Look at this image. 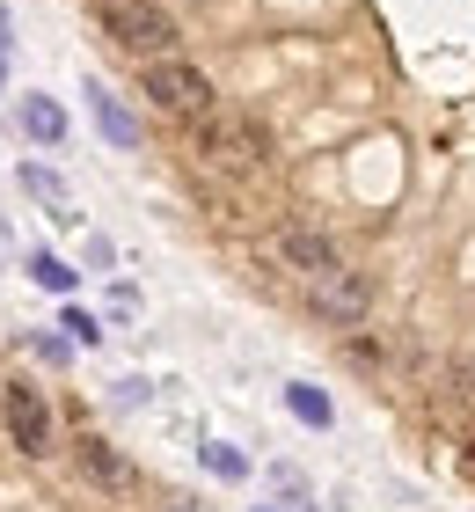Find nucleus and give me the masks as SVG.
Listing matches in <instances>:
<instances>
[{"label": "nucleus", "instance_id": "f257e3e1", "mask_svg": "<svg viewBox=\"0 0 475 512\" xmlns=\"http://www.w3.org/2000/svg\"><path fill=\"white\" fill-rule=\"evenodd\" d=\"M190 154H198V169L264 176V161H271V139L256 132L249 118H234V110H205V118H190Z\"/></svg>", "mask_w": 475, "mask_h": 512}, {"label": "nucleus", "instance_id": "f03ea898", "mask_svg": "<svg viewBox=\"0 0 475 512\" xmlns=\"http://www.w3.org/2000/svg\"><path fill=\"white\" fill-rule=\"evenodd\" d=\"M95 22L110 30V44H125L132 59H169L176 52V22L154 0H95Z\"/></svg>", "mask_w": 475, "mask_h": 512}, {"label": "nucleus", "instance_id": "7ed1b4c3", "mask_svg": "<svg viewBox=\"0 0 475 512\" xmlns=\"http://www.w3.org/2000/svg\"><path fill=\"white\" fill-rule=\"evenodd\" d=\"M139 88H147L169 118H205V110H220V103H212V81H205L190 59H176V52H169V59H147Z\"/></svg>", "mask_w": 475, "mask_h": 512}, {"label": "nucleus", "instance_id": "20e7f679", "mask_svg": "<svg viewBox=\"0 0 475 512\" xmlns=\"http://www.w3.org/2000/svg\"><path fill=\"white\" fill-rule=\"evenodd\" d=\"M307 300H315V315H322V322L351 330V322H366V315H373V278H366V271H351V264H337L329 278H315V286H307Z\"/></svg>", "mask_w": 475, "mask_h": 512}, {"label": "nucleus", "instance_id": "39448f33", "mask_svg": "<svg viewBox=\"0 0 475 512\" xmlns=\"http://www.w3.org/2000/svg\"><path fill=\"white\" fill-rule=\"evenodd\" d=\"M0 410H8V439L22 454H52V403H44L30 381H15L8 395H0Z\"/></svg>", "mask_w": 475, "mask_h": 512}, {"label": "nucleus", "instance_id": "423d86ee", "mask_svg": "<svg viewBox=\"0 0 475 512\" xmlns=\"http://www.w3.org/2000/svg\"><path fill=\"white\" fill-rule=\"evenodd\" d=\"M74 461H81V476H88L103 498H132V491H139V469L110 447V439H95V432H81V439H74Z\"/></svg>", "mask_w": 475, "mask_h": 512}, {"label": "nucleus", "instance_id": "0eeeda50", "mask_svg": "<svg viewBox=\"0 0 475 512\" xmlns=\"http://www.w3.org/2000/svg\"><path fill=\"white\" fill-rule=\"evenodd\" d=\"M278 264L285 271H300L307 278V286H315V278H329V271H337L344 264V256H337V242H329V235H315V227H278Z\"/></svg>", "mask_w": 475, "mask_h": 512}, {"label": "nucleus", "instance_id": "6e6552de", "mask_svg": "<svg viewBox=\"0 0 475 512\" xmlns=\"http://www.w3.org/2000/svg\"><path fill=\"white\" fill-rule=\"evenodd\" d=\"M88 110H95V125H103V139H110V147H139V118H132V110L110 96L103 81H88Z\"/></svg>", "mask_w": 475, "mask_h": 512}, {"label": "nucleus", "instance_id": "1a4fd4ad", "mask_svg": "<svg viewBox=\"0 0 475 512\" xmlns=\"http://www.w3.org/2000/svg\"><path fill=\"white\" fill-rule=\"evenodd\" d=\"M15 125L30 132L37 147H59V139H66V110H59L52 96H22V103H15Z\"/></svg>", "mask_w": 475, "mask_h": 512}, {"label": "nucleus", "instance_id": "9d476101", "mask_svg": "<svg viewBox=\"0 0 475 512\" xmlns=\"http://www.w3.org/2000/svg\"><path fill=\"white\" fill-rule=\"evenodd\" d=\"M22 191H30V198H44V205H52L59 220H81L74 205H66V183H59L52 169H22Z\"/></svg>", "mask_w": 475, "mask_h": 512}, {"label": "nucleus", "instance_id": "9b49d317", "mask_svg": "<svg viewBox=\"0 0 475 512\" xmlns=\"http://www.w3.org/2000/svg\"><path fill=\"white\" fill-rule=\"evenodd\" d=\"M285 403H293V417H300V425H329V395L322 388H307V381H293V388H285Z\"/></svg>", "mask_w": 475, "mask_h": 512}, {"label": "nucleus", "instance_id": "f8f14e48", "mask_svg": "<svg viewBox=\"0 0 475 512\" xmlns=\"http://www.w3.org/2000/svg\"><path fill=\"white\" fill-rule=\"evenodd\" d=\"M30 278H37V286H52V293H74V271H66L59 256H44V249L30 256Z\"/></svg>", "mask_w": 475, "mask_h": 512}, {"label": "nucleus", "instance_id": "ddd939ff", "mask_svg": "<svg viewBox=\"0 0 475 512\" xmlns=\"http://www.w3.org/2000/svg\"><path fill=\"white\" fill-rule=\"evenodd\" d=\"M59 330L74 337V344H103V322H95V315H81V308H66V322H59Z\"/></svg>", "mask_w": 475, "mask_h": 512}, {"label": "nucleus", "instance_id": "4468645a", "mask_svg": "<svg viewBox=\"0 0 475 512\" xmlns=\"http://www.w3.org/2000/svg\"><path fill=\"white\" fill-rule=\"evenodd\" d=\"M205 469L234 483V476H249V461H242V454H234V447H205Z\"/></svg>", "mask_w": 475, "mask_h": 512}, {"label": "nucleus", "instance_id": "2eb2a0df", "mask_svg": "<svg viewBox=\"0 0 475 512\" xmlns=\"http://www.w3.org/2000/svg\"><path fill=\"white\" fill-rule=\"evenodd\" d=\"M8 44H15V22H8V8H0V52H8Z\"/></svg>", "mask_w": 475, "mask_h": 512}, {"label": "nucleus", "instance_id": "dca6fc26", "mask_svg": "<svg viewBox=\"0 0 475 512\" xmlns=\"http://www.w3.org/2000/svg\"><path fill=\"white\" fill-rule=\"evenodd\" d=\"M256 512H307V505H256Z\"/></svg>", "mask_w": 475, "mask_h": 512}, {"label": "nucleus", "instance_id": "f3484780", "mask_svg": "<svg viewBox=\"0 0 475 512\" xmlns=\"http://www.w3.org/2000/svg\"><path fill=\"white\" fill-rule=\"evenodd\" d=\"M169 512H198V505H183V498H176V505H169Z\"/></svg>", "mask_w": 475, "mask_h": 512}, {"label": "nucleus", "instance_id": "a211bd4d", "mask_svg": "<svg viewBox=\"0 0 475 512\" xmlns=\"http://www.w3.org/2000/svg\"><path fill=\"white\" fill-rule=\"evenodd\" d=\"M468 461H475V439H468Z\"/></svg>", "mask_w": 475, "mask_h": 512}]
</instances>
